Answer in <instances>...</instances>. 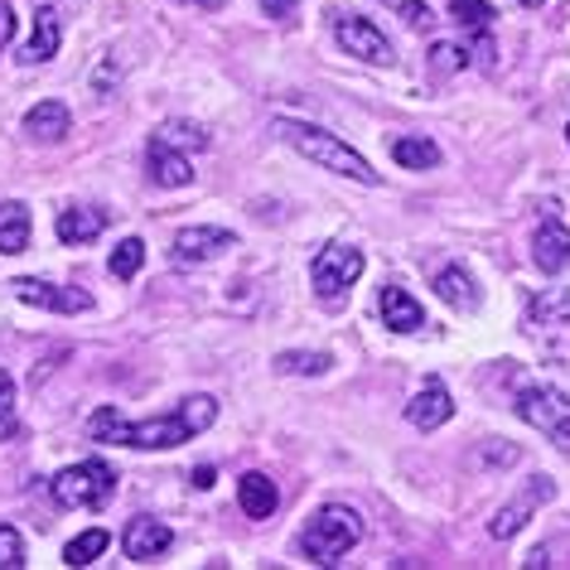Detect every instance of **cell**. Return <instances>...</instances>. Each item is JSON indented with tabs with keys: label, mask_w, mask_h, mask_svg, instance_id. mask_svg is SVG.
Wrapping results in <instances>:
<instances>
[{
	"label": "cell",
	"mask_w": 570,
	"mask_h": 570,
	"mask_svg": "<svg viewBox=\"0 0 570 570\" xmlns=\"http://www.w3.org/2000/svg\"><path fill=\"white\" fill-rule=\"evenodd\" d=\"M532 262H537V271H547V276H561L570 266V227L561 218H551V213L532 233Z\"/></svg>",
	"instance_id": "cell-11"
},
{
	"label": "cell",
	"mask_w": 570,
	"mask_h": 570,
	"mask_svg": "<svg viewBox=\"0 0 570 570\" xmlns=\"http://www.w3.org/2000/svg\"><path fill=\"white\" fill-rule=\"evenodd\" d=\"M285 146H295L305 155V160H315V165H324L330 175H344V179H353V184H377V169L367 165V155H358L348 146V140H338V136H330V131H320V126H309V121H276L271 126Z\"/></svg>",
	"instance_id": "cell-2"
},
{
	"label": "cell",
	"mask_w": 570,
	"mask_h": 570,
	"mask_svg": "<svg viewBox=\"0 0 570 570\" xmlns=\"http://www.w3.org/2000/svg\"><path fill=\"white\" fill-rule=\"evenodd\" d=\"M59 45H63L59 10H53V6H39V10H35V35H30V45H24L20 59H24V63H49L53 53H59Z\"/></svg>",
	"instance_id": "cell-17"
},
{
	"label": "cell",
	"mask_w": 570,
	"mask_h": 570,
	"mask_svg": "<svg viewBox=\"0 0 570 570\" xmlns=\"http://www.w3.org/2000/svg\"><path fill=\"white\" fill-rule=\"evenodd\" d=\"M295 6H301V0H262L266 20H291V16H295Z\"/></svg>",
	"instance_id": "cell-32"
},
{
	"label": "cell",
	"mask_w": 570,
	"mask_h": 570,
	"mask_svg": "<svg viewBox=\"0 0 570 570\" xmlns=\"http://www.w3.org/2000/svg\"><path fill=\"white\" fill-rule=\"evenodd\" d=\"M377 309H382V324H387L392 334H411V330H421V324H425L421 301H416V295H406L402 285H382Z\"/></svg>",
	"instance_id": "cell-15"
},
{
	"label": "cell",
	"mask_w": 570,
	"mask_h": 570,
	"mask_svg": "<svg viewBox=\"0 0 570 570\" xmlns=\"http://www.w3.org/2000/svg\"><path fill=\"white\" fill-rule=\"evenodd\" d=\"M24 247H30V208L10 198V204H0V252L16 256Z\"/></svg>",
	"instance_id": "cell-21"
},
{
	"label": "cell",
	"mask_w": 570,
	"mask_h": 570,
	"mask_svg": "<svg viewBox=\"0 0 570 570\" xmlns=\"http://www.w3.org/2000/svg\"><path fill=\"white\" fill-rule=\"evenodd\" d=\"M358 541H363L358 512L330 503V508H320L315 518L305 522V532H301V556H305V561H315V566H338L353 547H358Z\"/></svg>",
	"instance_id": "cell-3"
},
{
	"label": "cell",
	"mask_w": 570,
	"mask_h": 570,
	"mask_svg": "<svg viewBox=\"0 0 570 570\" xmlns=\"http://www.w3.org/2000/svg\"><path fill=\"white\" fill-rule=\"evenodd\" d=\"M16 39V10H10V0H0V49Z\"/></svg>",
	"instance_id": "cell-33"
},
{
	"label": "cell",
	"mask_w": 570,
	"mask_h": 570,
	"mask_svg": "<svg viewBox=\"0 0 570 570\" xmlns=\"http://www.w3.org/2000/svg\"><path fill=\"white\" fill-rule=\"evenodd\" d=\"M111 547V532H102V527H88V532H82V537H73V541H68V551H63V561L68 566H92L97 561V556H102Z\"/></svg>",
	"instance_id": "cell-23"
},
{
	"label": "cell",
	"mask_w": 570,
	"mask_h": 570,
	"mask_svg": "<svg viewBox=\"0 0 570 570\" xmlns=\"http://www.w3.org/2000/svg\"><path fill=\"white\" fill-rule=\"evenodd\" d=\"M117 493V469L107 460H82L53 479V503L59 508H102Z\"/></svg>",
	"instance_id": "cell-4"
},
{
	"label": "cell",
	"mask_w": 570,
	"mask_h": 570,
	"mask_svg": "<svg viewBox=\"0 0 570 570\" xmlns=\"http://www.w3.org/2000/svg\"><path fill=\"white\" fill-rule=\"evenodd\" d=\"M402 16H406L411 24H416V30H425V24H431V10L416 6V0H411V6H402Z\"/></svg>",
	"instance_id": "cell-34"
},
{
	"label": "cell",
	"mask_w": 570,
	"mask_h": 570,
	"mask_svg": "<svg viewBox=\"0 0 570 570\" xmlns=\"http://www.w3.org/2000/svg\"><path fill=\"white\" fill-rule=\"evenodd\" d=\"M68 126H73V117H68V107H63V102H39L30 117H24V136L53 146V140H63V136H68Z\"/></svg>",
	"instance_id": "cell-19"
},
{
	"label": "cell",
	"mask_w": 570,
	"mask_h": 570,
	"mask_svg": "<svg viewBox=\"0 0 570 570\" xmlns=\"http://www.w3.org/2000/svg\"><path fill=\"white\" fill-rule=\"evenodd\" d=\"M140 266H146V242H140V237H126L121 247L111 252V276H117V281H131Z\"/></svg>",
	"instance_id": "cell-28"
},
{
	"label": "cell",
	"mask_w": 570,
	"mask_h": 570,
	"mask_svg": "<svg viewBox=\"0 0 570 570\" xmlns=\"http://www.w3.org/2000/svg\"><path fill=\"white\" fill-rule=\"evenodd\" d=\"M169 547H175V532L155 518H131L121 532V551L131 556V561H155V556H165Z\"/></svg>",
	"instance_id": "cell-13"
},
{
	"label": "cell",
	"mask_w": 570,
	"mask_h": 570,
	"mask_svg": "<svg viewBox=\"0 0 570 570\" xmlns=\"http://www.w3.org/2000/svg\"><path fill=\"white\" fill-rule=\"evenodd\" d=\"M10 291H16L24 305L53 309V315H88V309H92V295L88 291H73V285H49V281H39V276H20Z\"/></svg>",
	"instance_id": "cell-8"
},
{
	"label": "cell",
	"mask_w": 570,
	"mask_h": 570,
	"mask_svg": "<svg viewBox=\"0 0 570 570\" xmlns=\"http://www.w3.org/2000/svg\"><path fill=\"white\" fill-rule=\"evenodd\" d=\"M566 140H570V121H566Z\"/></svg>",
	"instance_id": "cell-39"
},
{
	"label": "cell",
	"mask_w": 570,
	"mask_h": 570,
	"mask_svg": "<svg viewBox=\"0 0 570 570\" xmlns=\"http://www.w3.org/2000/svg\"><path fill=\"white\" fill-rule=\"evenodd\" d=\"M237 503H242V512H247V518H271V512H276V503H281V493H276V483H271L266 474H242Z\"/></svg>",
	"instance_id": "cell-20"
},
{
	"label": "cell",
	"mask_w": 570,
	"mask_h": 570,
	"mask_svg": "<svg viewBox=\"0 0 570 570\" xmlns=\"http://www.w3.org/2000/svg\"><path fill=\"white\" fill-rule=\"evenodd\" d=\"M179 6H194V10H223L227 0H179Z\"/></svg>",
	"instance_id": "cell-36"
},
{
	"label": "cell",
	"mask_w": 570,
	"mask_h": 570,
	"mask_svg": "<svg viewBox=\"0 0 570 570\" xmlns=\"http://www.w3.org/2000/svg\"><path fill=\"white\" fill-rule=\"evenodd\" d=\"M53 233H59V242H68V247H82V242H97L107 233V213L102 208H63Z\"/></svg>",
	"instance_id": "cell-18"
},
{
	"label": "cell",
	"mask_w": 570,
	"mask_h": 570,
	"mask_svg": "<svg viewBox=\"0 0 570 570\" xmlns=\"http://www.w3.org/2000/svg\"><path fill=\"white\" fill-rule=\"evenodd\" d=\"M435 295L450 309H460V315H474L479 309V285H474V276H469L464 266H440L435 271Z\"/></svg>",
	"instance_id": "cell-16"
},
{
	"label": "cell",
	"mask_w": 570,
	"mask_h": 570,
	"mask_svg": "<svg viewBox=\"0 0 570 570\" xmlns=\"http://www.w3.org/2000/svg\"><path fill=\"white\" fill-rule=\"evenodd\" d=\"M20 566H24V541L16 527L0 522V570H20Z\"/></svg>",
	"instance_id": "cell-29"
},
{
	"label": "cell",
	"mask_w": 570,
	"mask_h": 570,
	"mask_svg": "<svg viewBox=\"0 0 570 570\" xmlns=\"http://www.w3.org/2000/svg\"><path fill=\"white\" fill-rule=\"evenodd\" d=\"M233 233L227 227H184L175 233V262L179 266H198V262H213V256L233 252Z\"/></svg>",
	"instance_id": "cell-10"
},
{
	"label": "cell",
	"mask_w": 570,
	"mask_h": 570,
	"mask_svg": "<svg viewBox=\"0 0 570 570\" xmlns=\"http://www.w3.org/2000/svg\"><path fill=\"white\" fill-rule=\"evenodd\" d=\"M155 136H160L165 146H175V150H208V131L204 126H194V121H165Z\"/></svg>",
	"instance_id": "cell-26"
},
{
	"label": "cell",
	"mask_w": 570,
	"mask_h": 570,
	"mask_svg": "<svg viewBox=\"0 0 570 570\" xmlns=\"http://www.w3.org/2000/svg\"><path fill=\"white\" fill-rule=\"evenodd\" d=\"M392 160L402 169H435L445 155H440V146L431 136H396L392 140Z\"/></svg>",
	"instance_id": "cell-22"
},
{
	"label": "cell",
	"mask_w": 570,
	"mask_h": 570,
	"mask_svg": "<svg viewBox=\"0 0 570 570\" xmlns=\"http://www.w3.org/2000/svg\"><path fill=\"white\" fill-rule=\"evenodd\" d=\"M464 49L460 45H431V73H460Z\"/></svg>",
	"instance_id": "cell-30"
},
{
	"label": "cell",
	"mask_w": 570,
	"mask_h": 570,
	"mask_svg": "<svg viewBox=\"0 0 570 570\" xmlns=\"http://www.w3.org/2000/svg\"><path fill=\"white\" fill-rule=\"evenodd\" d=\"M146 169H150V179L160 184V189H184V184H194V165H189V155L175 150V146H165L160 136H150Z\"/></svg>",
	"instance_id": "cell-14"
},
{
	"label": "cell",
	"mask_w": 570,
	"mask_h": 570,
	"mask_svg": "<svg viewBox=\"0 0 570 570\" xmlns=\"http://www.w3.org/2000/svg\"><path fill=\"white\" fill-rule=\"evenodd\" d=\"M330 353H281L276 358V373H295V377H320L330 373Z\"/></svg>",
	"instance_id": "cell-27"
},
{
	"label": "cell",
	"mask_w": 570,
	"mask_h": 570,
	"mask_svg": "<svg viewBox=\"0 0 570 570\" xmlns=\"http://www.w3.org/2000/svg\"><path fill=\"white\" fill-rule=\"evenodd\" d=\"M363 252L358 247H344V242H334V247H324L315 256V266H309V276H315V291L324 305H338L348 295V285L363 276Z\"/></svg>",
	"instance_id": "cell-6"
},
{
	"label": "cell",
	"mask_w": 570,
	"mask_h": 570,
	"mask_svg": "<svg viewBox=\"0 0 570 570\" xmlns=\"http://www.w3.org/2000/svg\"><path fill=\"white\" fill-rule=\"evenodd\" d=\"M518 416L537 431H547L556 445H570V396L561 387H522L518 392Z\"/></svg>",
	"instance_id": "cell-5"
},
{
	"label": "cell",
	"mask_w": 570,
	"mask_h": 570,
	"mask_svg": "<svg viewBox=\"0 0 570 570\" xmlns=\"http://www.w3.org/2000/svg\"><path fill=\"white\" fill-rule=\"evenodd\" d=\"M547 320H570V291H551V295H537L532 305H527V324L541 334L547 330Z\"/></svg>",
	"instance_id": "cell-24"
},
{
	"label": "cell",
	"mask_w": 570,
	"mask_h": 570,
	"mask_svg": "<svg viewBox=\"0 0 570 570\" xmlns=\"http://www.w3.org/2000/svg\"><path fill=\"white\" fill-rule=\"evenodd\" d=\"M10 416H16V382L0 367V425H10Z\"/></svg>",
	"instance_id": "cell-31"
},
{
	"label": "cell",
	"mask_w": 570,
	"mask_h": 570,
	"mask_svg": "<svg viewBox=\"0 0 570 570\" xmlns=\"http://www.w3.org/2000/svg\"><path fill=\"white\" fill-rule=\"evenodd\" d=\"M527 566H532V570H541V566H551V556H547V547H537V551H532V561H527Z\"/></svg>",
	"instance_id": "cell-37"
},
{
	"label": "cell",
	"mask_w": 570,
	"mask_h": 570,
	"mask_svg": "<svg viewBox=\"0 0 570 570\" xmlns=\"http://www.w3.org/2000/svg\"><path fill=\"white\" fill-rule=\"evenodd\" d=\"M213 479H218V469H208V464L194 469V489H213Z\"/></svg>",
	"instance_id": "cell-35"
},
{
	"label": "cell",
	"mask_w": 570,
	"mask_h": 570,
	"mask_svg": "<svg viewBox=\"0 0 570 570\" xmlns=\"http://www.w3.org/2000/svg\"><path fill=\"white\" fill-rule=\"evenodd\" d=\"M450 20L460 24V30L479 35V30H489V24L498 20V10L489 6V0H450Z\"/></svg>",
	"instance_id": "cell-25"
},
{
	"label": "cell",
	"mask_w": 570,
	"mask_h": 570,
	"mask_svg": "<svg viewBox=\"0 0 570 570\" xmlns=\"http://www.w3.org/2000/svg\"><path fill=\"white\" fill-rule=\"evenodd\" d=\"M454 416V402H450V392H445V382L440 377H425L421 382V392L411 396V406H406V421L416 425V431H440Z\"/></svg>",
	"instance_id": "cell-12"
},
{
	"label": "cell",
	"mask_w": 570,
	"mask_h": 570,
	"mask_svg": "<svg viewBox=\"0 0 570 570\" xmlns=\"http://www.w3.org/2000/svg\"><path fill=\"white\" fill-rule=\"evenodd\" d=\"M551 498H556V483H551L547 474L527 479V489H522V493H512L508 503L493 512V522H489V537H493V541H512V537H518L527 522H532V512H537L541 503H551Z\"/></svg>",
	"instance_id": "cell-7"
},
{
	"label": "cell",
	"mask_w": 570,
	"mask_h": 570,
	"mask_svg": "<svg viewBox=\"0 0 570 570\" xmlns=\"http://www.w3.org/2000/svg\"><path fill=\"white\" fill-rule=\"evenodd\" d=\"M218 421V402L213 396H189L175 416H155V421H126L117 406H97V416L88 421V435L97 445H131V450H175L184 440H194L198 431Z\"/></svg>",
	"instance_id": "cell-1"
},
{
	"label": "cell",
	"mask_w": 570,
	"mask_h": 570,
	"mask_svg": "<svg viewBox=\"0 0 570 570\" xmlns=\"http://www.w3.org/2000/svg\"><path fill=\"white\" fill-rule=\"evenodd\" d=\"M334 39H338V49H344V53H353V59H367V63H392V59H396V53H392V39L382 35L373 20L338 16Z\"/></svg>",
	"instance_id": "cell-9"
},
{
	"label": "cell",
	"mask_w": 570,
	"mask_h": 570,
	"mask_svg": "<svg viewBox=\"0 0 570 570\" xmlns=\"http://www.w3.org/2000/svg\"><path fill=\"white\" fill-rule=\"evenodd\" d=\"M522 6H527V10H537V6H547V0H522Z\"/></svg>",
	"instance_id": "cell-38"
}]
</instances>
